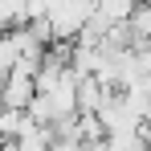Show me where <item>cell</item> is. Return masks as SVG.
<instances>
[{
    "label": "cell",
    "mask_w": 151,
    "mask_h": 151,
    "mask_svg": "<svg viewBox=\"0 0 151 151\" xmlns=\"http://www.w3.org/2000/svg\"><path fill=\"white\" fill-rule=\"evenodd\" d=\"M90 12H94V4H90V0H53L49 12H45L53 41L74 45L78 37H82V29H86V21H90Z\"/></svg>",
    "instance_id": "1"
},
{
    "label": "cell",
    "mask_w": 151,
    "mask_h": 151,
    "mask_svg": "<svg viewBox=\"0 0 151 151\" xmlns=\"http://www.w3.org/2000/svg\"><path fill=\"white\" fill-rule=\"evenodd\" d=\"M37 98V82L29 74H8L4 78V86H0V106H8V110H29Z\"/></svg>",
    "instance_id": "2"
},
{
    "label": "cell",
    "mask_w": 151,
    "mask_h": 151,
    "mask_svg": "<svg viewBox=\"0 0 151 151\" xmlns=\"http://www.w3.org/2000/svg\"><path fill=\"white\" fill-rule=\"evenodd\" d=\"M127 33H131V49L143 45V41H151V4H147V0H139V4L131 8V17H127Z\"/></svg>",
    "instance_id": "3"
},
{
    "label": "cell",
    "mask_w": 151,
    "mask_h": 151,
    "mask_svg": "<svg viewBox=\"0 0 151 151\" xmlns=\"http://www.w3.org/2000/svg\"><path fill=\"white\" fill-rule=\"evenodd\" d=\"M135 4L139 0H94V12L102 21H110V25H127V17H131Z\"/></svg>",
    "instance_id": "4"
},
{
    "label": "cell",
    "mask_w": 151,
    "mask_h": 151,
    "mask_svg": "<svg viewBox=\"0 0 151 151\" xmlns=\"http://www.w3.org/2000/svg\"><path fill=\"white\" fill-rule=\"evenodd\" d=\"M49 151H86V147H82L78 139H53V147H49Z\"/></svg>",
    "instance_id": "5"
},
{
    "label": "cell",
    "mask_w": 151,
    "mask_h": 151,
    "mask_svg": "<svg viewBox=\"0 0 151 151\" xmlns=\"http://www.w3.org/2000/svg\"><path fill=\"white\" fill-rule=\"evenodd\" d=\"M147 4H151V0H147Z\"/></svg>",
    "instance_id": "6"
}]
</instances>
